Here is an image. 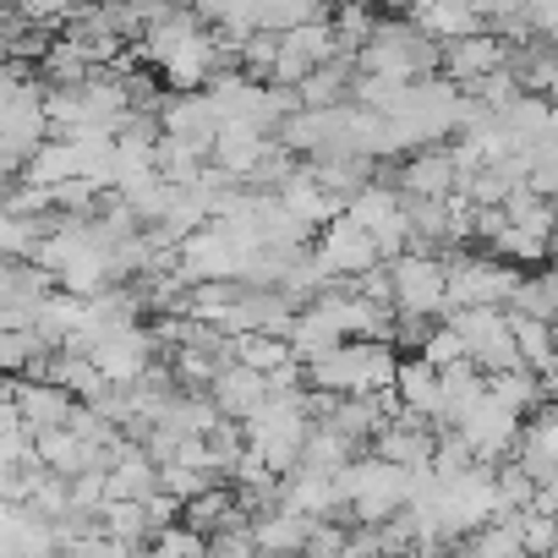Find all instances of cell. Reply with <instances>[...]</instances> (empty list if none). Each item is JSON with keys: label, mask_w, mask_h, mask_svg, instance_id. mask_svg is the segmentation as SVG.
Instances as JSON below:
<instances>
[{"label": "cell", "mask_w": 558, "mask_h": 558, "mask_svg": "<svg viewBox=\"0 0 558 558\" xmlns=\"http://www.w3.org/2000/svg\"><path fill=\"white\" fill-rule=\"evenodd\" d=\"M504 61H509V45L493 28H476V34H465V39H454V45L438 50V77H449L454 88H471L476 77L498 72Z\"/></svg>", "instance_id": "10"}, {"label": "cell", "mask_w": 558, "mask_h": 558, "mask_svg": "<svg viewBox=\"0 0 558 558\" xmlns=\"http://www.w3.org/2000/svg\"><path fill=\"white\" fill-rule=\"evenodd\" d=\"M39 356H45V345L34 340V329H0V373L23 378Z\"/></svg>", "instance_id": "28"}, {"label": "cell", "mask_w": 558, "mask_h": 558, "mask_svg": "<svg viewBox=\"0 0 558 558\" xmlns=\"http://www.w3.org/2000/svg\"><path fill=\"white\" fill-rule=\"evenodd\" d=\"M175 520H181L186 531H197V536H214V531L246 525V514H241V504H235V493H230L225 482H214V487H203L197 498H186Z\"/></svg>", "instance_id": "21"}, {"label": "cell", "mask_w": 558, "mask_h": 558, "mask_svg": "<svg viewBox=\"0 0 558 558\" xmlns=\"http://www.w3.org/2000/svg\"><path fill=\"white\" fill-rule=\"evenodd\" d=\"M520 422L525 416H514V411H504L498 400H471L454 422H449V433L465 444V454L476 460V465H498V460H509V449H514V438H520Z\"/></svg>", "instance_id": "6"}, {"label": "cell", "mask_w": 558, "mask_h": 558, "mask_svg": "<svg viewBox=\"0 0 558 558\" xmlns=\"http://www.w3.org/2000/svg\"><path fill=\"white\" fill-rule=\"evenodd\" d=\"M351 77H356L351 56H335V61L313 66V72L291 88V94H296V110H335V105H345V99H351Z\"/></svg>", "instance_id": "20"}, {"label": "cell", "mask_w": 558, "mask_h": 558, "mask_svg": "<svg viewBox=\"0 0 558 558\" xmlns=\"http://www.w3.org/2000/svg\"><path fill=\"white\" fill-rule=\"evenodd\" d=\"M274 197H279V208H286V214H296L307 230H324V225H329V219H340V208H345V197H340V192H329L324 181H313V170H307V165H291L286 175H279Z\"/></svg>", "instance_id": "12"}, {"label": "cell", "mask_w": 558, "mask_h": 558, "mask_svg": "<svg viewBox=\"0 0 558 558\" xmlns=\"http://www.w3.org/2000/svg\"><path fill=\"white\" fill-rule=\"evenodd\" d=\"M88 362L94 373L110 384V389H132L148 378V367L159 362V345L148 335V324H126V329H105L94 345H88Z\"/></svg>", "instance_id": "5"}, {"label": "cell", "mask_w": 558, "mask_h": 558, "mask_svg": "<svg viewBox=\"0 0 558 558\" xmlns=\"http://www.w3.org/2000/svg\"><path fill=\"white\" fill-rule=\"evenodd\" d=\"M77 175V148H72V137H45L28 159H23V181H34V186H61V181H72Z\"/></svg>", "instance_id": "24"}, {"label": "cell", "mask_w": 558, "mask_h": 558, "mask_svg": "<svg viewBox=\"0 0 558 558\" xmlns=\"http://www.w3.org/2000/svg\"><path fill=\"white\" fill-rule=\"evenodd\" d=\"M509 340H514L520 367H531L536 378H553V324L509 313Z\"/></svg>", "instance_id": "25"}, {"label": "cell", "mask_w": 558, "mask_h": 558, "mask_svg": "<svg viewBox=\"0 0 558 558\" xmlns=\"http://www.w3.org/2000/svg\"><path fill=\"white\" fill-rule=\"evenodd\" d=\"M225 356H230L235 367H252V373H263V378L296 362V356H291V345L279 340V335H257V329H246V335H230V340H225Z\"/></svg>", "instance_id": "23"}, {"label": "cell", "mask_w": 558, "mask_h": 558, "mask_svg": "<svg viewBox=\"0 0 558 558\" xmlns=\"http://www.w3.org/2000/svg\"><path fill=\"white\" fill-rule=\"evenodd\" d=\"M208 400H214V411L225 416V422H246L257 405H263V395H268V378L263 373H252V367H235L230 356L219 362V373L208 378V389H203Z\"/></svg>", "instance_id": "15"}, {"label": "cell", "mask_w": 558, "mask_h": 558, "mask_svg": "<svg viewBox=\"0 0 558 558\" xmlns=\"http://www.w3.org/2000/svg\"><path fill=\"white\" fill-rule=\"evenodd\" d=\"M72 405H77V400H72L66 389H56V384H45V378H17L12 411H17V422L28 427V438L45 433V427H66Z\"/></svg>", "instance_id": "19"}, {"label": "cell", "mask_w": 558, "mask_h": 558, "mask_svg": "<svg viewBox=\"0 0 558 558\" xmlns=\"http://www.w3.org/2000/svg\"><path fill=\"white\" fill-rule=\"evenodd\" d=\"M509 460H514L531 482H558V416H553V405H536V411L520 422V438H514Z\"/></svg>", "instance_id": "13"}, {"label": "cell", "mask_w": 558, "mask_h": 558, "mask_svg": "<svg viewBox=\"0 0 558 558\" xmlns=\"http://www.w3.org/2000/svg\"><path fill=\"white\" fill-rule=\"evenodd\" d=\"M45 137H50V121H45V88L28 77V83L7 99V110H0V148L17 154V159H28Z\"/></svg>", "instance_id": "11"}, {"label": "cell", "mask_w": 558, "mask_h": 558, "mask_svg": "<svg viewBox=\"0 0 558 558\" xmlns=\"http://www.w3.org/2000/svg\"><path fill=\"white\" fill-rule=\"evenodd\" d=\"M509 558H531V553H509Z\"/></svg>", "instance_id": "35"}, {"label": "cell", "mask_w": 558, "mask_h": 558, "mask_svg": "<svg viewBox=\"0 0 558 558\" xmlns=\"http://www.w3.org/2000/svg\"><path fill=\"white\" fill-rule=\"evenodd\" d=\"M416 356L427 362V367H454V362H465V340L454 335V324H433L427 335H422V345H416Z\"/></svg>", "instance_id": "29"}, {"label": "cell", "mask_w": 558, "mask_h": 558, "mask_svg": "<svg viewBox=\"0 0 558 558\" xmlns=\"http://www.w3.org/2000/svg\"><path fill=\"white\" fill-rule=\"evenodd\" d=\"M154 121H159V137L192 143V148H203V154L214 148V132H219V121H214L203 88H197V94H170V99H159V105H154Z\"/></svg>", "instance_id": "14"}, {"label": "cell", "mask_w": 558, "mask_h": 558, "mask_svg": "<svg viewBox=\"0 0 558 558\" xmlns=\"http://www.w3.org/2000/svg\"><path fill=\"white\" fill-rule=\"evenodd\" d=\"M208 558H257V547H252L246 525H230V531H214L208 536Z\"/></svg>", "instance_id": "32"}, {"label": "cell", "mask_w": 558, "mask_h": 558, "mask_svg": "<svg viewBox=\"0 0 558 558\" xmlns=\"http://www.w3.org/2000/svg\"><path fill=\"white\" fill-rule=\"evenodd\" d=\"M514 525H520V547H525L531 558H553V536H558L553 514H531V509H520Z\"/></svg>", "instance_id": "30"}, {"label": "cell", "mask_w": 558, "mask_h": 558, "mask_svg": "<svg viewBox=\"0 0 558 558\" xmlns=\"http://www.w3.org/2000/svg\"><path fill=\"white\" fill-rule=\"evenodd\" d=\"M154 72H159V83H165L170 94H197V88H208L214 72H225V61H219L214 34L197 23L186 39H175V45L154 61Z\"/></svg>", "instance_id": "9"}, {"label": "cell", "mask_w": 558, "mask_h": 558, "mask_svg": "<svg viewBox=\"0 0 558 558\" xmlns=\"http://www.w3.org/2000/svg\"><path fill=\"white\" fill-rule=\"evenodd\" d=\"M405 23H411L427 45L444 50V45L476 34V28H482V12L471 7V0H416V7L405 12Z\"/></svg>", "instance_id": "16"}, {"label": "cell", "mask_w": 558, "mask_h": 558, "mask_svg": "<svg viewBox=\"0 0 558 558\" xmlns=\"http://www.w3.org/2000/svg\"><path fill=\"white\" fill-rule=\"evenodd\" d=\"M389 395H395V405L405 411V416H416V422H438V367H427L422 356H400L395 362V384H389Z\"/></svg>", "instance_id": "18"}, {"label": "cell", "mask_w": 558, "mask_h": 558, "mask_svg": "<svg viewBox=\"0 0 558 558\" xmlns=\"http://www.w3.org/2000/svg\"><path fill=\"white\" fill-rule=\"evenodd\" d=\"M400 351L384 340H340L335 351L302 362V384L318 395H389Z\"/></svg>", "instance_id": "1"}, {"label": "cell", "mask_w": 558, "mask_h": 558, "mask_svg": "<svg viewBox=\"0 0 558 558\" xmlns=\"http://www.w3.org/2000/svg\"><path fill=\"white\" fill-rule=\"evenodd\" d=\"M307 252H313V263L324 268L329 286H340V279H356V274H367L373 263H384V257H378V246H373V235H367L362 225H351L345 214H340V219H329L324 230H313Z\"/></svg>", "instance_id": "8"}, {"label": "cell", "mask_w": 558, "mask_h": 558, "mask_svg": "<svg viewBox=\"0 0 558 558\" xmlns=\"http://www.w3.org/2000/svg\"><path fill=\"white\" fill-rule=\"evenodd\" d=\"M504 313H520V318H542V324H553V313H558V279L553 274H520V286H514V296H509V307Z\"/></svg>", "instance_id": "26"}, {"label": "cell", "mask_w": 558, "mask_h": 558, "mask_svg": "<svg viewBox=\"0 0 558 558\" xmlns=\"http://www.w3.org/2000/svg\"><path fill=\"white\" fill-rule=\"evenodd\" d=\"M356 72L367 77H389V83H416L438 72V45H427L411 23L400 17H378V28L367 34V45L351 56Z\"/></svg>", "instance_id": "2"}, {"label": "cell", "mask_w": 558, "mask_h": 558, "mask_svg": "<svg viewBox=\"0 0 558 558\" xmlns=\"http://www.w3.org/2000/svg\"><path fill=\"white\" fill-rule=\"evenodd\" d=\"M12 23H17V12L0 7V61H12Z\"/></svg>", "instance_id": "33"}, {"label": "cell", "mask_w": 558, "mask_h": 558, "mask_svg": "<svg viewBox=\"0 0 558 558\" xmlns=\"http://www.w3.org/2000/svg\"><path fill=\"white\" fill-rule=\"evenodd\" d=\"M219 476H208V471H186V465H159V493H170L175 504H186V498H197L203 487H214Z\"/></svg>", "instance_id": "31"}, {"label": "cell", "mask_w": 558, "mask_h": 558, "mask_svg": "<svg viewBox=\"0 0 558 558\" xmlns=\"http://www.w3.org/2000/svg\"><path fill=\"white\" fill-rule=\"evenodd\" d=\"M384 274H389V307L400 318H438L444 313V257L438 252L405 246L400 257L384 263Z\"/></svg>", "instance_id": "4"}, {"label": "cell", "mask_w": 558, "mask_h": 558, "mask_svg": "<svg viewBox=\"0 0 558 558\" xmlns=\"http://www.w3.org/2000/svg\"><path fill=\"white\" fill-rule=\"evenodd\" d=\"M17 175H23V159H17V154H7V148H0V186H12Z\"/></svg>", "instance_id": "34"}, {"label": "cell", "mask_w": 558, "mask_h": 558, "mask_svg": "<svg viewBox=\"0 0 558 558\" xmlns=\"http://www.w3.org/2000/svg\"><path fill=\"white\" fill-rule=\"evenodd\" d=\"M39 230H45V219H17L0 208V263H28Z\"/></svg>", "instance_id": "27"}, {"label": "cell", "mask_w": 558, "mask_h": 558, "mask_svg": "<svg viewBox=\"0 0 558 558\" xmlns=\"http://www.w3.org/2000/svg\"><path fill=\"white\" fill-rule=\"evenodd\" d=\"M335 56H345V50L335 45L329 17L302 23V28H286V34H274V66H268V83H274V88H296L313 66H324V61H335Z\"/></svg>", "instance_id": "7"}, {"label": "cell", "mask_w": 558, "mask_h": 558, "mask_svg": "<svg viewBox=\"0 0 558 558\" xmlns=\"http://www.w3.org/2000/svg\"><path fill=\"white\" fill-rule=\"evenodd\" d=\"M356 454H362V444H356V438H345V433H340V427H329V422H313V427H307V438H302L296 465L335 476V471H340L345 460H356Z\"/></svg>", "instance_id": "22"}, {"label": "cell", "mask_w": 558, "mask_h": 558, "mask_svg": "<svg viewBox=\"0 0 558 558\" xmlns=\"http://www.w3.org/2000/svg\"><path fill=\"white\" fill-rule=\"evenodd\" d=\"M389 186H395L400 197H449V192L460 186V175H454L444 143H433V148L405 154V165H400V175H395Z\"/></svg>", "instance_id": "17"}, {"label": "cell", "mask_w": 558, "mask_h": 558, "mask_svg": "<svg viewBox=\"0 0 558 558\" xmlns=\"http://www.w3.org/2000/svg\"><path fill=\"white\" fill-rule=\"evenodd\" d=\"M520 274L525 268H514L493 252H444V313H454V307H509Z\"/></svg>", "instance_id": "3"}]
</instances>
